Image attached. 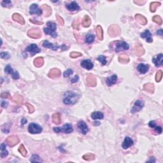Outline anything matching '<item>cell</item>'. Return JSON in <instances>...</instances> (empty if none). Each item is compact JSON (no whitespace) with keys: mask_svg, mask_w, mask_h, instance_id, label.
Instances as JSON below:
<instances>
[{"mask_svg":"<svg viewBox=\"0 0 163 163\" xmlns=\"http://www.w3.org/2000/svg\"><path fill=\"white\" fill-rule=\"evenodd\" d=\"M79 95L74 91L65 92L63 97V102L66 104H73L77 103L79 99Z\"/></svg>","mask_w":163,"mask_h":163,"instance_id":"obj_1","label":"cell"},{"mask_svg":"<svg viewBox=\"0 0 163 163\" xmlns=\"http://www.w3.org/2000/svg\"><path fill=\"white\" fill-rule=\"evenodd\" d=\"M54 131L56 133L62 132L69 134V133L73 132V129L71 124H66L62 127H54Z\"/></svg>","mask_w":163,"mask_h":163,"instance_id":"obj_2","label":"cell"},{"mask_svg":"<svg viewBox=\"0 0 163 163\" xmlns=\"http://www.w3.org/2000/svg\"><path fill=\"white\" fill-rule=\"evenodd\" d=\"M120 29L119 28V26L116 25V24H113L110 26L108 28V34L110 36L112 37H115L120 35Z\"/></svg>","mask_w":163,"mask_h":163,"instance_id":"obj_3","label":"cell"},{"mask_svg":"<svg viewBox=\"0 0 163 163\" xmlns=\"http://www.w3.org/2000/svg\"><path fill=\"white\" fill-rule=\"evenodd\" d=\"M28 131L31 134H39L42 131V128L37 124L31 123L29 125Z\"/></svg>","mask_w":163,"mask_h":163,"instance_id":"obj_4","label":"cell"},{"mask_svg":"<svg viewBox=\"0 0 163 163\" xmlns=\"http://www.w3.org/2000/svg\"><path fill=\"white\" fill-rule=\"evenodd\" d=\"M28 35L29 37L38 39L40 38L42 36V32H41L40 29L39 28H32V29H29L28 31Z\"/></svg>","mask_w":163,"mask_h":163,"instance_id":"obj_5","label":"cell"},{"mask_svg":"<svg viewBox=\"0 0 163 163\" xmlns=\"http://www.w3.org/2000/svg\"><path fill=\"white\" fill-rule=\"evenodd\" d=\"M19 141L20 140L17 136L12 135L6 138V142L9 146L12 147V146H14L15 145H17V144L19 142Z\"/></svg>","mask_w":163,"mask_h":163,"instance_id":"obj_6","label":"cell"},{"mask_svg":"<svg viewBox=\"0 0 163 163\" xmlns=\"http://www.w3.org/2000/svg\"><path fill=\"white\" fill-rule=\"evenodd\" d=\"M144 106V102L142 100H137L134 103V106L133 107L132 109H131V113H134L139 112L142 109L143 107Z\"/></svg>","mask_w":163,"mask_h":163,"instance_id":"obj_7","label":"cell"},{"mask_svg":"<svg viewBox=\"0 0 163 163\" xmlns=\"http://www.w3.org/2000/svg\"><path fill=\"white\" fill-rule=\"evenodd\" d=\"M26 51L29 52L31 54V55H34L35 54H37V53L40 52L41 50L40 48H39L38 47H37L36 44H31L29 45L26 48Z\"/></svg>","mask_w":163,"mask_h":163,"instance_id":"obj_8","label":"cell"},{"mask_svg":"<svg viewBox=\"0 0 163 163\" xmlns=\"http://www.w3.org/2000/svg\"><path fill=\"white\" fill-rule=\"evenodd\" d=\"M5 71L6 73H9V74H11L12 76V78L15 80H17L19 78V74L17 71H13V69L12 68L10 65H7L6 66L5 69Z\"/></svg>","mask_w":163,"mask_h":163,"instance_id":"obj_9","label":"cell"},{"mask_svg":"<svg viewBox=\"0 0 163 163\" xmlns=\"http://www.w3.org/2000/svg\"><path fill=\"white\" fill-rule=\"evenodd\" d=\"M129 48V46L126 42H118L116 44V48L115 51L117 52H120L122 50H128Z\"/></svg>","mask_w":163,"mask_h":163,"instance_id":"obj_10","label":"cell"},{"mask_svg":"<svg viewBox=\"0 0 163 163\" xmlns=\"http://www.w3.org/2000/svg\"><path fill=\"white\" fill-rule=\"evenodd\" d=\"M86 83L89 86L95 87L96 85V84H97V81H96V77L92 75H89L87 77Z\"/></svg>","mask_w":163,"mask_h":163,"instance_id":"obj_11","label":"cell"},{"mask_svg":"<svg viewBox=\"0 0 163 163\" xmlns=\"http://www.w3.org/2000/svg\"><path fill=\"white\" fill-rule=\"evenodd\" d=\"M80 65L82 67H83L84 68L86 69V70H90L91 69L93 68L94 64L93 63L91 62V61L89 60V59H85V60L82 61L81 62Z\"/></svg>","mask_w":163,"mask_h":163,"instance_id":"obj_12","label":"cell"},{"mask_svg":"<svg viewBox=\"0 0 163 163\" xmlns=\"http://www.w3.org/2000/svg\"><path fill=\"white\" fill-rule=\"evenodd\" d=\"M78 128L79 129L80 132L82 133L83 134H85L88 132V127L87 125L85 124L84 121H80L78 123Z\"/></svg>","mask_w":163,"mask_h":163,"instance_id":"obj_13","label":"cell"},{"mask_svg":"<svg viewBox=\"0 0 163 163\" xmlns=\"http://www.w3.org/2000/svg\"><path fill=\"white\" fill-rule=\"evenodd\" d=\"M29 9H30V11H29L30 14H37L38 15H40L42 13V9H39L36 4H32V5H31Z\"/></svg>","mask_w":163,"mask_h":163,"instance_id":"obj_14","label":"cell"},{"mask_svg":"<svg viewBox=\"0 0 163 163\" xmlns=\"http://www.w3.org/2000/svg\"><path fill=\"white\" fill-rule=\"evenodd\" d=\"M153 62L156 66H160L162 64L163 62V55L162 54H160L159 55H156V57L152 59Z\"/></svg>","mask_w":163,"mask_h":163,"instance_id":"obj_15","label":"cell"},{"mask_svg":"<svg viewBox=\"0 0 163 163\" xmlns=\"http://www.w3.org/2000/svg\"><path fill=\"white\" fill-rule=\"evenodd\" d=\"M61 75V72L59 69L58 68H53L48 73V76L50 78H55L57 77H59Z\"/></svg>","mask_w":163,"mask_h":163,"instance_id":"obj_16","label":"cell"},{"mask_svg":"<svg viewBox=\"0 0 163 163\" xmlns=\"http://www.w3.org/2000/svg\"><path fill=\"white\" fill-rule=\"evenodd\" d=\"M133 141L131 140L129 137H126L124 139V141L122 143V146L124 149H127L131 146L133 145Z\"/></svg>","mask_w":163,"mask_h":163,"instance_id":"obj_17","label":"cell"},{"mask_svg":"<svg viewBox=\"0 0 163 163\" xmlns=\"http://www.w3.org/2000/svg\"><path fill=\"white\" fill-rule=\"evenodd\" d=\"M66 7L70 11H77L80 9L79 5L75 1H72L70 3L67 4L66 5Z\"/></svg>","mask_w":163,"mask_h":163,"instance_id":"obj_18","label":"cell"},{"mask_svg":"<svg viewBox=\"0 0 163 163\" xmlns=\"http://www.w3.org/2000/svg\"><path fill=\"white\" fill-rule=\"evenodd\" d=\"M43 46L44 47H46V48H51V49L54 50V51H56L59 48V45L58 44H53V43H50L47 40L44 41V42L43 43Z\"/></svg>","mask_w":163,"mask_h":163,"instance_id":"obj_19","label":"cell"},{"mask_svg":"<svg viewBox=\"0 0 163 163\" xmlns=\"http://www.w3.org/2000/svg\"><path fill=\"white\" fill-rule=\"evenodd\" d=\"M141 37L142 38H146V42L148 43H151L152 42V35L150 32L149 30H145V31L143 33L141 34Z\"/></svg>","mask_w":163,"mask_h":163,"instance_id":"obj_20","label":"cell"},{"mask_svg":"<svg viewBox=\"0 0 163 163\" xmlns=\"http://www.w3.org/2000/svg\"><path fill=\"white\" fill-rule=\"evenodd\" d=\"M117 80V76L116 75H113L110 76V77L107 78V84L109 87L112 86V85H114L115 84H116Z\"/></svg>","mask_w":163,"mask_h":163,"instance_id":"obj_21","label":"cell"},{"mask_svg":"<svg viewBox=\"0 0 163 163\" xmlns=\"http://www.w3.org/2000/svg\"><path fill=\"white\" fill-rule=\"evenodd\" d=\"M135 19L138 22L139 24H142V25H145L147 23V20L145 18L144 16L140 14H136L135 15Z\"/></svg>","mask_w":163,"mask_h":163,"instance_id":"obj_22","label":"cell"},{"mask_svg":"<svg viewBox=\"0 0 163 163\" xmlns=\"http://www.w3.org/2000/svg\"><path fill=\"white\" fill-rule=\"evenodd\" d=\"M149 69V66L148 65H145L144 64H140L137 67V70L142 74H145L148 71Z\"/></svg>","mask_w":163,"mask_h":163,"instance_id":"obj_23","label":"cell"},{"mask_svg":"<svg viewBox=\"0 0 163 163\" xmlns=\"http://www.w3.org/2000/svg\"><path fill=\"white\" fill-rule=\"evenodd\" d=\"M12 18H13V20L17 21V22L22 24V25H24L25 24V20H24L23 17L20 15V14H19V13H14L13 16H12Z\"/></svg>","mask_w":163,"mask_h":163,"instance_id":"obj_24","label":"cell"},{"mask_svg":"<svg viewBox=\"0 0 163 163\" xmlns=\"http://www.w3.org/2000/svg\"><path fill=\"white\" fill-rule=\"evenodd\" d=\"M91 118L94 120H97V119H103L104 117V115L101 112H94L91 114Z\"/></svg>","mask_w":163,"mask_h":163,"instance_id":"obj_25","label":"cell"},{"mask_svg":"<svg viewBox=\"0 0 163 163\" xmlns=\"http://www.w3.org/2000/svg\"><path fill=\"white\" fill-rule=\"evenodd\" d=\"M52 121L55 124H59L61 123V114L59 113H55L52 117Z\"/></svg>","mask_w":163,"mask_h":163,"instance_id":"obj_26","label":"cell"},{"mask_svg":"<svg viewBox=\"0 0 163 163\" xmlns=\"http://www.w3.org/2000/svg\"><path fill=\"white\" fill-rule=\"evenodd\" d=\"M119 61L120 63L122 64H127L129 61V58L126 54H121L119 57Z\"/></svg>","mask_w":163,"mask_h":163,"instance_id":"obj_27","label":"cell"},{"mask_svg":"<svg viewBox=\"0 0 163 163\" xmlns=\"http://www.w3.org/2000/svg\"><path fill=\"white\" fill-rule=\"evenodd\" d=\"M145 53V50L142 45H137L136 47V54L138 56H142Z\"/></svg>","mask_w":163,"mask_h":163,"instance_id":"obj_28","label":"cell"},{"mask_svg":"<svg viewBox=\"0 0 163 163\" xmlns=\"http://www.w3.org/2000/svg\"><path fill=\"white\" fill-rule=\"evenodd\" d=\"M91 24V19L90 17L88 15H85V17L83 19L82 25L85 28H88V27L90 26Z\"/></svg>","mask_w":163,"mask_h":163,"instance_id":"obj_29","label":"cell"},{"mask_svg":"<svg viewBox=\"0 0 163 163\" xmlns=\"http://www.w3.org/2000/svg\"><path fill=\"white\" fill-rule=\"evenodd\" d=\"M143 87L146 91L150 92V93H153L154 91V85L151 83H147V84H145Z\"/></svg>","mask_w":163,"mask_h":163,"instance_id":"obj_30","label":"cell"},{"mask_svg":"<svg viewBox=\"0 0 163 163\" xmlns=\"http://www.w3.org/2000/svg\"><path fill=\"white\" fill-rule=\"evenodd\" d=\"M0 149H1V157L3 158V157H6L9 154L7 150H6V145L5 143H2L0 146Z\"/></svg>","mask_w":163,"mask_h":163,"instance_id":"obj_31","label":"cell"},{"mask_svg":"<svg viewBox=\"0 0 163 163\" xmlns=\"http://www.w3.org/2000/svg\"><path fill=\"white\" fill-rule=\"evenodd\" d=\"M96 34L97 36L100 40H102L103 39V30L101 26H97L96 28Z\"/></svg>","mask_w":163,"mask_h":163,"instance_id":"obj_32","label":"cell"},{"mask_svg":"<svg viewBox=\"0 0 163 163\" xmlns=\"http://www.w3.org/2000/svg\"><path fill=\"white\" fill-rule=\"evenodd\" d=\"M42 9L45 12L46 17H49L52 13V9L48 5H43L42 6Z\"/></svg>","mask_w":163,"mask_h":163,"instance_id":"obj_33","label":"cell"},{"mask_svg":"<svg viewBox=\"0 0 163 163\" xmlns=\"http://www.w3.org/2000/svg\"><path fill=\"white\" fill-rule=\"evenodd\" d=\"M43 64H44V61H43V59L42 58H37L34 61V64L37 68L42 66Z\"/></svg>","mask_w":163,"mask_h":163,"instance_id":"obj_34","label":"cell"},{"mask_svg":"<svg viewBox=\"0 0 163 163\" xmlns=\"http://www.w3.org/2000/svg\"><path fill=\"white\" fill-rule=\"evenodd\" d=\"M83 159L87 161H93L95 159V156L92 153H87V154H85L84 156H83Z\"/></svg>","mask_w":163,"mask_h":163,"instance_id":"obj_35","label":"cell"},{"mask_svg":"<svg viewBox=\"0 0 163 163\" xmlns=\"http://www.w3.org/2000/svg\"><path fill=\"white\" fill-rule=\"evenodd\" d=\"M13 101L15 102V103H17V104H21L22 103L24 98H23L22 96L17 94V95H15L14 97H13Z\"/></svg>","mask_w":163,"mask_h":163,"instance_id":"obj_36","label":"cell"},{"mask_svg":"<svg viewBox=\"0 0 163 163\" xmlns=\"http://www.w3.org/2000/svg\"><path fill=\"white\" fill-rule=\"evenodd\" d=\"M94 35H92V34L91 33H89L86 35V36H85V42L87 43H91L94 42Z\"/></svg>","mask_w":163,"mask_h":163,"instance_id":"obj_37","label":"cell"},{"mask_svg":"<svg viewBox=\"0 0 163 163\" xmlns=\"http://www.w3.org/2000/svg\"><path fill=\"white\" fill-rule=\"evenodd\" d=\"M44 32L45 33L47 34V35H50L52 36L53 38H56L57 36H58V34L55 32V31H52L51 29H50L49 28H44Z\"/></svg>","mask_w":163,"mask_h":163,"instance_id":"obj_38","label":"cell"},{"mask_svg":"<svg viewBox=\"0 0 163 163\" xmlns=\"http://www.w3.org/2000/svg\"><path fill=\"white\" fill-rule=\"evenodd\" d=\"M161 5V3L159 2H152L151 4H150V11L152 12H156V9H157V6H160Z\"/></svg>","mask_w":163,"mask_h":163,"instance_id":"obj_39","label":"cell"},{"mask_svg":"<svg viewBox=\"0 0 163 163\" xmlns=\"http://www.w3.org/2000/svg\"><path fill=\"white\" fill-rule=\"evenodd\" d=\"M152 20L153 22L158 24V25H161L162 23V19H161V17L159 15H155L154 17H153Z\"/></svg>","mask_w":163,"mask_h":163,"instance_id":"obj_40","label":"cell"},{"mask_svg":"<svg viewBox=\"0 0 163 163\" xmlns=\"http://www.w3.org/2000/svg\"><path fill=\"white\" fill-rule=\"evenodd\" d=\"M19 151L20 152V153H21L22 156H24V157H26V156L27 150L23 145H20L19 148Z\"/></svg>","mask_w":163,"mask_h":163,"instance_id":"obj_41","label":"cell"},{"mask_svg":"<svg viewBox=\"0 0 163 163\" xmlns=\"http://www.w3.org/2000/svg\"><path fill=\"white\" fill-rule=\"evenodd\" d=\"M47 24V26H48V28H49L50 29H51V30L53 31H55V29H56V28H57V26H56V24H55V23L53 22H48Z\"/></svg>","mask_w":163,"mask_h":163,"instance_id":"obj_42","label":"cell"},{"mask_svg":"<svg viewBox=\"0 0 163 163\" xmlns=\"http://www.w3.org/2000/svg\"><path fill=\"white\" fill-rule=\"evenodd\" d=\"M30 161L32 162H42L40 157L38 155H33L30 159Z\"/></svg>","mask_w":163,"mask_h":163,"instance_id":"obj_43","label":"cell"},{"mask_svg":"<svg viewBox=\"0 0 163 163\" xmlns=\"http://www.w3.org/2000/svg\"><path fill=\"white\" fill-rule=\"evenodd\" d=\"M162 71L159 70L156 73V80L157 82H159L162 79Z\"/></svg>","mask_w":163,"mask_h":163,"instance_id":"obj_44","label":"cell"},{"mask_svg":"<svg viewBox=\"0 0 163 163\" xmlns=\"http://www.w3.org/2000/svg\"><path fill=\"white\" fill-rule=\"evenodd\" d=\"M1 5L3 7H7L10 8L12 7V2L9 0H5V1H3L1 2Z\"/></svg>","mask_w":163,"mask_h":163,"instance_id":"obj_45","label":"cell"},{"mask_svg":"<svg viewBox=\"0 0 163 163\" xmlns=\"http://www.w3.org/2000/svg\"><path fill=\"white\" fill-rule=\"evenodd\" d=\"M97 59L100 61V62L102 64V65H105L107 64V60H106V58L104 55H100L98 58H97Z\"/></svg>","mask_w":163,"mask_h":163,"instance_id":"obj_46","label":"cell"},{"mask_svg":"<svg viewBox=\"0 0 163 163\" xmlns=\"http://www.w3.org/2000/svg\"><path fill=\"white\" fill-rule=\"evenodd\" d=\"M80 56H82V54L80 52H71L70 54V57L71 58H77Z\"/></svg>","mask_w":163,"mask_h":163,"instance_id":"obj_47","label":"cell"},{"mask_svg":"<svg viewBox=\"0 0 163 163\" xmlns=\"http://www.w3.org/2000/svg\"><path fill=\"white\" fill-rule=\"evenodd\" d=\"M26 107H28V110H29V112L30 113H33L34 112H35V108L33 107V106L31 105V104H29V103H26Z\"/></svg>","mask_w":163,"mask_h":163,"instance_id":"obj_48","label":"cell"},{"mask_svg":"<svg viewBox=\"0 0 163 163\" xmlns=\"http://www.w3.org/2000/svg\"><path fill=\"white\" fill-rule=\"evenodd\" d=\"M73 73V70H72L71 69H68V70H66V71H64V77H70V75H71Z\"/></svg>","mask_w":163,"mask_h":163,"instance_id":"obj_49","label":"cell"},{"mask_svg":"<svg viewBox=\"0 0 163 163\" xmlns=\"http://www.w3.org/2000/svg\"><path fill=\"white\" fill-rule=\"evenodd\" d=\"M1 58H2V59H8L10 58V55L8 52H1Z\"/></svg>","mask_w":163,"mask_h":163,"instance_id":"obj_50","label":"cell"},{"mask_svg":"<svg viewBox=\"0 0 163 163\" xmlns=\"http://www.w3.org/2000/svg\"><path fill=\"white\" fill-rule=\"evenodd\" d=\"M56 19H57V20H58V23H59V24L61 26H63L64 24V20L62 18V17H60V16L59 15H56Z\"/></svg>","mask_w":163,"mask_h":163,"instance_id":"obj_51","label":"cell"},{"mask_svg":"<svg viewBox=\"0 0 163 163\" xmlns=\"http://www.w3.org/2000/svg\"><path fill=\"white\" fill-rule=\"evenodd\" d=\"M79 24H80L79 20H75L73 23V28L75 29H78Z\"/></svg>","mask_w":163,"mask_h":163,"instance_id":"obj_52","label":"cell"},{"mask_svg":"<svg viewBox=\"0 0 163 163\" xmlns=\"http://www.w3.org/2000/svg\"><path fill=\"white\" fill-rule=\"evenodd\" d=\"M154 129L155 130H156V131H157V133H159V134H161V133H162V127H161V126H156L154 127Z\"/></svg>","mask_w":163,"mask_h":163,"instance_id":"obj_53","label":"cell"},{"mask_svg":"<svg viewBox=\"0 0 163 163\" xmlns=\"http://www.w3.org/2000/svg\"><path fill=\"white\" fill-rule=\"evenodd\" d=\"M9 96H10V94H9V92H3V93H1V97H2V98H7V97H9Z\"/></svg>","mask_w":163,"mask_h":163,"instance_id":"obj_54","label":"cell"},{"mask_svg":"<svg viewBox=\"0 0 163 163\" xmlns=\"http://www.w3.org/2000/svg\"><path fill=\"white\" fill-rule=\"evenodd\" d=\"M30 21L31 22H32L33 24H37V25H42L43 24V22H41V21H38V20H34L32 19H30Z\"/></svg>","mask_w":163,"mask_h":163,"instance_id":"obj_55","label":"cell"},{"mask_svg":"<svg viewBox=\"0 0 163 163\" xmlns=\"http://www.w3.org/2000/svg\"><path fill=\"white\" fill-rule=\"evenodd\" d=\"M134 2L136 4H137L138 5H143V4L145 3V2H146V1H142V0H141V1H140V0H138V1H134Z\"/></svg>","mask_w":163,"mask_h":163,"instance_id":"obj_56","label":"cell"},{"mask_svg":"<svg viewBox=\"0 0 163 163\" xmlns=\"http://www.w3.org/2000/svg\"><path fill=\"white\" fill-rule=\"evenodd\" d=\"M78 79H79V77H78V76L75 75V76L74 78H72V79L71 80V82L72 83H75V82H77L78 81Z\"/></svg>","mask_w":163,"mask_h":163,"instance_id":"obj_57","label":"cell"},{"mask_svg":"<svg viewBox=\"0 0 163 163\" xmlns=\"http://www.w3.org/2000/svg\"><path fill=\"white\" fill-rule=\"evenodd\" d=\"M149 125L150 127H152V128H154L155 126H156V122H155V121H150V122H149Z\"/></svg>","mask_w":163,"mask_h":163,"instance_id":"obj_58","label":"cell"},{"mask_svg":"<svg viewBox=\"0 0 163 163\" xmlns=\"http://www.w3.org/2000/svg\"><path fill=\"white\" fill-rule=\"evenodd\" d=\"M1 107H3V108H6L8 106V103L6 101H2L1 102Z\"/></svg>","mask_w":163,"mask_h":163,"instance_id":"obj_59","label":"cell"},{"mask_svg":"<svg viewBox=\"0 0 163 163\" xmlns=\"http://www.w3.org/2000/svg\"><path fill=\"white\" fill-rule=\"evenodd\" d=\"M157 34L160 36H162V29H159L157 31Z\"/></svg>","mask_w":163,"mask_h":163,"instance_id":"obj_60","label":"cell"},{"mask_svg":"<svg viewBox=\"0 0 163 163\" xmlns=\"http://www.w3.org/2000/svg\"><path fill=\"white\" fill-rule=\"evenodd\" d=\"M27 122V120L26 119H22V124H26Z\"/></svg>","mask_w":163,"mask_h":163,"instance_id":"obj_61","label":"cell"},{"mask_svg":"<svg viewBox=\"0 0 163 163\" xmlns=\"http://www.w3.org/2000/svg\"><path fill=\"white\" fill-rule=\"evenodd\" d=\"M155 159H153V157H150V160H149V161H148L147 162H155Z\"/></svg>","mask_w":163,"mask_h":163,"instance_id":"obj_62","label":"cell"}]
</instances>
